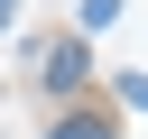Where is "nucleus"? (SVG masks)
Masks as SVG:
<instances>
[{
  "mask_svg": "<svg viewBox=\"0 0 148 139\" xmlns=\"http://www.w3.org/2000/svg\"><path fill=\"white\" fill-rule=\"evenodd\" d=\"M9 19H18V0H0V28H9Z\"/></svg>",
  "mask_w": 148,
  "mask_h": 139,
  "instance_id": "39448f33",
  "label": "nucleus"
},
{
  "mask_svg": "<svg viewBox=\"0 0 148 139\" xmlns=\"http://www.w3.org/2000/svg\"><path fill=\"white\" fill-rule=\"evenodd\" d=\"M111 19H120V0H83V28H74V37H92V28H111Z\"/></svg>",
  "mask_w": 148,
  "mask_h": 139,
  "instance_id": "7ed1b4c3",
  "label": "nucleus"
},
{
  "mask_svg": "<svg viewBox=\"0 0 148 139\" xmlns=\"http://www.w3.org/2000/svg\"><path fill=\"white\" fill-rule=\"evenodd\" d=\"M37 56H46V65H37V74H46V93H74V83L92 74V56H83V37H46Z\"/></svg>",
  "mask_w": 148,
  "mask_h": 139,
  "instance_id": "f257e3e1",
  "label": "nucleus"
},
{
  "mask_svg": "<svg viewBox=\"0 0 148 139\" xmlns=\"http://www.w3.org/2000/svg\"><path fill=\"white\" fill-rule=\"evenodd\" d=\"M46 139H111V120H102V111H65Z\"/></svg>",
  "mask_w": 148,
  "mask_h": 139,
  "instance_id": "f03ea898",
  "label": "nucleus"
},
{
  "mask_svg": "<svg viewBox=\"0 0 148 139\" xmlns=\"http://www.w3.org/2000/svg\"><path fill=\"white\" fill-rule=\"evenodd\" d=\"M120 93H130V102H139V111H148V74H130V83H120Z\"/></svg>",
  "mask_w": 148,
  "mask_h": 139,
  "instance_id": "20e7f679",
  "label": "nucleus"
}]
</instances>
